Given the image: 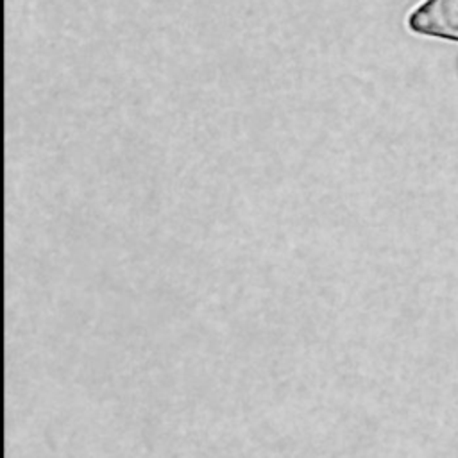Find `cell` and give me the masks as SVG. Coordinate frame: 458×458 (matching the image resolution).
Returning a JSON list of instances; mask_svg holds the SVG:
<instances>
[{"label":"cell","mask_w":458,"mask_h":458,"mask_svg":"<svg viewBox=\"0 0 458 458\" xmlns=\"http://www.w3.org/2000/svg\"><path fill=\"white\" fill-rule=\"evenodd\" d=\"M415 34L458 41V0H424L408 16Z\"/></svg>","instance_id":"1"}]
</instances>
